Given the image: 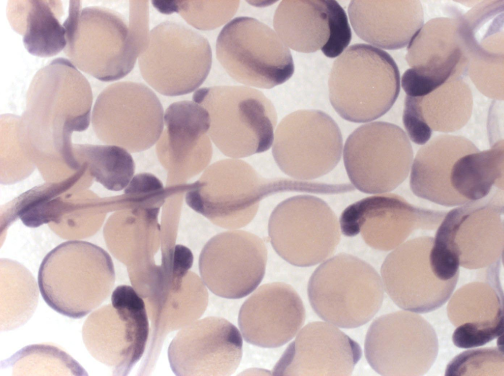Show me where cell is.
<instances>
[{
	"instance_id": "1",
	"label": "cell",
	"mask_w": 504,
	"mask_h": 376,
	"mask_svg": "<svg viewBox=\"0 0 504 376\" xmlns=\"http://www.w3.org/2000/svg\"><path fill=\"white\" fill-rule=\"evenodd\" d=\"M115 277L112 260L105 250L87 241L70 240L44 257L38 284L50 307L69 318H80L107 299Z\"/></svg>"
},
{
	"instance_id": "2",
	"label": "cell",
	"mask_w": 504,
	"mask_h": 376,
	"mask_svg": "<svg viewBox=\"0 0 504 376\" xmlns=\"http://www.w3.org/2000/svg\"><path fill=\"white\" fill-rule=\"evenodd\" d=\"M328 89L330 103L343 118L369 122L386 113L396 101L400 90L399 69L386 52L354 44L334 61Z\"/></svg>"
},
{
	"instance_id": "3",
	"label": "cell",
	"mask_w": 504,
	"mask_h": 376,
	"mask_svg": "<svg viewBox=\"0 0 504 376\" xmlns=\"http://www.w3.org/2000/svg\"><path fill=\"white\" fill-rule=\"evenodd\" d=\"M192 100L208 111V135L225 155L239 159L272 146L277 113L260 91L245 86L202 87L194 92Z\"/></svg>"
},
{
	"instance_id": "4",
	"label": "cell",
	"mask_w": 504,
	"mask_h": 376,
	"mask_svg": "<svg viewBox=\"0 0 504 376\" xmlns=\"http://www.w3.org/2000/svg\"><path fill=\"white\" fill-rule=\"evenodd\" d=\"M63 26L65 54L77 69L99 81L111 82L124 77L140 54L128 24L109 9L82 8L80 0H70Z\"/></svg>"
},
{
	"instance_id": "5",
	"label": "cell",
	"mask_w": 504,
	"mask_h": 376,
	"mask_svg": "<svg viewBox=\"0 0 504 376\" xmlns=\"http://www.w3.org/2000/svg\"><path fill=\"white\" fill-rule=\"evenodd\" d=\"M298 189L297 180L265 179L245 161L230 158L207 168L186 200L190 207L216 225L235 229L252 220L264 198Z\"/></svg>"
},
{
	"instance_id": "6",
	"label": "cell",
	"mask_w": 504,
	"mask_h": 376,
	"mask_svg": "<svg viewBox=\"0 0 504 376\" xmlns=\"http://www.w3.org/2000/svg\"><path fill=\"white\" fill-rule=\"evenodd\" d=\"M311 305L323 320L344 328L369 321L384 298L380 276L369 263L342 253L324 261L315 270L308 285Z\"/></svg>"
},
{
	"instance_id": "7",
	"label": "cell",
	"mask_w": 504,
	"mask_h": 376,
	"mask_svg": "<svg viewBox=\"0 0 504 376\" xmlns=\"http://www.w3.org/2000/svg\"><path fill=\"white\" fill-rule=\"evenodd\" d=\"M212 62L207 39L182 24L166 21L150 32L138 57L144 80L158 92L169 96L197 89L204 82Z\"/></svg>"
},
{
	"instance_id": "8",
	"label": "cell",
	"mask_w": 504,
	"mask_h": 376,
	"mask_svg": "<svg viewBox=\"0 0 504 376\" xmlns=\"http://www.w3.org/2000/svg\"><path fill=\"white\" fill-rule=\"evenodd\" d=\"M216 55L231 78L251 87L271 88L294 71L288 47L269 26L252 17L235 18L223 28Z\"/></svg>"
},
{
	"instance_id": "9",
	"label": "cell",
	"mask_w": 504,
	"mask_h": 376,
	"mask_svg": "<svg viewBox=\"0 0 504 376\" xmlns=\"http://www.w3.org/2000/svg\"><path fill=\"white\" fill-rule=\"evenodd\" d=\"M149 332L143 298L127 285L118 286L111 304L90 315L82 327L84 343L97 361L115 375L126 376L142 357Z\"/></svg>"
},
{
	"instance_id": "10",
	"label": "cell",
	"mask_w": 504,
	"mask_h": 376,
	"mask_svg": "<svg viewBox=\"0 0 504 376\" xmlns=\"http://www.w3.org/2000/svg\"><path fill=\"white\" fill-rule=\"evenodd\" d=\"M337 218L323 200L299 195L280 203L268 222V234L276 253L299 267L315 265L327 259L339 244Z\"/></svg>"
},
{
	"instance_id": "11",
	"label": "cell",
	"mask_w": 504,
	"mask_h": 376,
	"mask_svg": "<svg viewBox=\"0 0 504 376\" xmlns=\"http://www.w3.org/2000/svg\"><path fill=\"white\" fill-rule=\"evenodd\" d=\"M350 181L368 194L390 192L407 177L413 161L408 136L394 124L375 121L354 130L343 150Z\"/></svg>"
},
{
	"instance_id": "12",
	"label": "cell",
	"mask_w": 504,
	"mask_h": 376,
	"mask_svg": "<svg viewBox=\"0 0 504 376\" xmlns=\"http://www.w3.org/2000/svg\"><path fill=\"white\" fill-rule=\"evenodd\" d=\"M343 147L333 119L316 110H299L284 117L275 132L272 154L279 168L298 180H309L331 172Z\"/></svg>"
},
{
	"instance_id": "13",
	"label": "cell",
	"mask_w": 504,
	"mask_h": 376,
	"mask_svg": "<svg viewBox=\"0 0 504 376\" xmlns=\"http://www.w3.org/2000/svg\"><path fill=\"white\" fill-rule=\"evenodd\" d=\"M365 354L370 366L382 376H423L438 353L432 326L421 316L408 311L382 315L369 327Z\"/></svg>"
},
{
	"instance_id": "14",
	"label": "cell",
	"mask_w": 504,
	"mask_h": 376,
	"mask_svg": "<svg viewBox=\"0 0 504 376\" xmlns=\"http://www.w3.org/2000/svg\"><path fill=\"white\" fill-rule=\"evenodd\" d=\"M164 112L158 96L142 83L122 82L106 87L94 110L101 139L130 152L152 147L164 128Z\"/></svg>"
},
{
	"instance_id": "15",
	"label": "cell",
	"mask_w": 504,
	"mask_h": 376,
	"mask_svg": "<svg viewBox=\"0 0 504 376\" xmlns=\"http://www.w3.org/2000/svg\"><path fill=\"white\" fill-rule=\"evenodd\" d=\"M267 250L261 238L248 231L232 230L210 239L200 253L202 280L215 294L239 299L252 292L265 274Z\"/></svg>"
},
{
	"instance_id": "16",
	"label": "cell",
	"mask_w": 504,
	"mask_h": 376,
	"mask_svg": "<svg viewBox=\"0 0 504 376\" xmlns=\"http://www.w3.org/2000/svg\"><path fill=\"white\" fill-rule=\"evenodd\" d=\"M469 202L445 215L434 241L455 256L460 265L478 269L494 263L504 246L503 199Z\"/></svg>"
},
{
	"instance_id": "17",
	"label": "cell",
	"mask_w": 504,
	"mask_h": 376,
	"mask_svg": "<svg viewBox=\"0 0 504 376\" xmlns=\"http://www.w3.org/2000/svg\"><path fill=\"white\" fill-rule=\"evenodd\" d=\"M446 213L415 207L398 195L384 194L350 204L342 212L339 224L345 235L360 233L370 247L387 251L400 245L415 229L436 228Z\"/></svg>"
},
{
	"instance_id": "18",
	"label": "cell",
	"mask_w": 504,
	"mask_h": 376,
	"mask_svg": "<svg viewBox=\"0 0 504 376\" xmlns=\"http://www.w3.org/2000/svg\"><path fill=\"white\" fill-rule=\"evenodd\" d=\"M434 238L419 237L401 244L385 259L381 276L384 289L400 308L425 313L441 307L457 283L441 280L430 261Z\"/></svg>"
},
{
	"instance_id": "19",
	"label": "cell",
	"mask_w": 504,
	"mask_h": 376,
	"mask_svg": "<svg viewBox=\"0 0 504 376\" xmlns=\"http://www.w3.org/2000/svg\"><path fill=\"white\" fill-rule=\"evenodd\" d=\"M242 347L233 324L209 317L182 328L169 345L168 357L177 376H230L240 363Z\"/></svg>"
},
{
	"instance_id": "20",
	"label": "cell",
	"mask_w": 504,
	"mask_h": 376,
	"mask_svg": "<svg viewBox=\"0 0 504 376\" xmlns=\"http://www.w3.org/2000/svg\"><path fill=\"white\" fill-rule=\"evenodd\" d=\"M359 345L334 325L307 324L273 369L276 376H349L359 360Z\"/></svg>"
},
{
	"instance_id": "21",
	"label": "cell",
	"mask_w": 504,
	"mask_h": 376,
	"mask_svg": "<svg viewBox=\"0 0 504 376\" xmlns=\"http://www.w3.org/2000/svg\"><path fill=\"white\" fill-rule=\"evenodd\" d=\"M305 314L303 302L291 286L271 283L258 288L244 302L238 324L248 343L277 347L296 335L304 323Z\"/></svg>"
},
{
	"instance_id": "22",
	"label": "cell",
	"mask_w": 504,
	"mask_h": 376,
	"mask_svg": "<svg viewBox=\"0 0 504 376\" xmlns=\"http://www.w3.org/2000/svg\"><path fill=\"white\" fill-rule=\"evenodd\" d=\"M27 113L88 118L92 103L90 85L69 60L56 58L40 69L28 92Z\"/></svg>"
},
{
	"instance_id": "23",
	"label": "cell",
	"mask_w": 504,
	"mask_h": 376,
	"mask_svg": "<svg viewBox=\"0 0 504 376\" xmlns=\"http://www.w3.org/2000/svg\"><path fill=\"white\" fill-rule=\"evenodd\" d=\"M411 0H353L348 7L357 36L386 50L405 47L422 28L423 11L411 14Z\"/></svg>"
},
{
	"instance_id": "24",
	"label": "cell",
	"mask_w": 504,
	"mask_h": 376,
	"mask_svg": "<svg viewBox=\"0 0 504 376\" xmlns=\"http://www.w3.org/2000/svg\"><path fill=\"white\" fill-rule=\"evenodd\" d=\"M479 151L462 136L441 135L423 146L412 164L410 186L417 197L445 206L465 204L450 184L454 163L462 156Z\"/></svg>"
},
{
	"instance_id": "25",
	"label": "cell",
	"mask_w": 504,
	"mask_h": 376,
	"mask_svg": "<svg viewBox=\"0 0 504 376\" xmlns=\"http://www.w3.org/2000/svg\"><path fill=\"white\" fill-rule=\"evenodd\" d=\"M63 14L59 0H9L6 8L9 24L23 36L25 48L41 58L53 57L65 47L66 31L60 21Z\"/></svg>"
},
{
	"instance_id": "26",
	"label": "cell",
	"mask_w": 504,
	"mask_h": 376,
	"mask_svg": "<svg viewBox=\"0 0 504 376\" xmlns=\"http://www.w3.org/2000/svg\"><path fill=\"white\" fill-rule=\"evenodd\" d=\"M208 303L205 285L198 276L189 272L180 288L170 290L160 299L147 303L151 334L147 356L158 358L166 336L197 320Z\"/></svg>"
},
{
	"instance_id": "27",
	"label": "cell",
	"mask_w": 504,
	"mask_h": 376,
	"mask_svg": "<svg viewBox=\"0 0 504 376\" xmlns=\"http://www.w3.org/2000/svg\"><path fill=\"white\" fill-rule=\"evenodd\" d=\"M273 26L292 50L302 53L321 50L330 32L326 0H283L275 11Z\"/></svg>"
},
{
	"instance_id": "28",
	"label": "cell",
	"mask_w": 504,
	"mask_h": 376,
	"mask_svg": "<svg viewBox=\"0 0 504 376\" xmlns=\"http://www.w3.org/2000/svg\"><path fill=\"white\" fill-rule=\"evenodd\" d=\"M504 142L492 148L472 152L458 159L452 166L450 184L464 203L482 199L494 185L503 190Z\"/></svg>"
},
{
	"instance_id": "29",
	"label": "cell",
	"mask_w": 504,
	"mask_h": 376,
	"mask_svg": "<svg viewBox=\"0 0 504 376\" xmlns=\"http://www.w3.org/2000/svg\"><path fill=\"white\" fill-rule=\"evenodd\" d=\"M164 122L175 161H184L194 150L212 152L210 116L200 104L189 100L171 104L164 114Z\"/></svg>"
},
{
	"instance_id": "30",
	"label": "cell",
	"mask_w": 504,
	"mask_h": 376,
	"mask_svg": "<svg viewBox=\"0 0 504 376\" xmlns=\"http://www.w3.org/2000/svg\"><path fill=\"white\" fill-rule=\"evenodd\" d=\"M447 314L456 327L464 323L483 328H504L503 294L497 287L474 282L463 286L452 296Z\"/></svg>"
},
{
	"instance_id": "31",
	"label": "cell",
	"mask_w": 504,
	"mask_h": 376,
	"mask_svg": "<svg viewBox=\"0 0 504 376\" xmlns=\"http://www.w3.org/2000/svg\"><path fill=\"white\" fill-rule=\"evenodd\" d=\"M443 86L416 99L422 117L431 130L447 133L461 128L468 122L472 98L466 86L462 89Z\"/></svg>"
},
{
	"instance_id": "32",
	"label": "cell",
	"mask_w": 504,
	"mask_h": 376,
	"mask_svg": "<svg viewBox=\"0 0 504 376\" xmlns=\"http://www.w3.org/2000/svg\"><path fill=\"white\" fill-rule=\"evenodd\" d=\"M1 369L13 376H87L85 369L67 353L47 344L26 346L2 361Z\"/></svg>"
},
{
	"instance_id": "33",
	"label": "cell",
	"mask_w": 504,
	"mask_h": 376,
	"mask_svg": "<svg viewBox=\"0 0 504 376\" xmlns=\"http://www.w3.org/2000/svg\"><path fill=\"white\" fill-rule=\"evenodd\" d=\"M91 172L95 180L113 191L125 189L133 177L135 164L130 152L116 145L87 147Z\"/></svg>"
},
{
	"instance_id": "34",
	"label": "cell",
	"mask_w": 504,
	"mask_h": 376,
	"mask_svg": "<svg viewBox=\"0 0 504 376\" xmlns=\"http://www.w3.org/2000/svg\"><path fill=\"white\" fill-rule=\"evenodd\" d=\"M37 287L32 276L25 283H4L0 294L1 331L16 328L30 318L38 303Z\"/></svg>"
},
{
	"instance_id": "35",
	"label": "cell",
	"mask_w": 504,
	"mask_h": 376,
	"mask_svg": "<svg viewBox=\"0 0 504 376\" xmlns=\"http://www.w3.org/2000/svg\"><path fill=\"white\" fill-rule=\"evenodd\" d=\"M218 1H216V3H214V1L211 3V1L196 0L155 1L154 5L163 13L177 12L194 28L208 30L216 28L228 20L238 8V6L228 7L233 1L229 3L230 1H227V3L224 1L222 3L221 1L220 3H217Z\"/></svg>"
},
{
	"instance_id": "36",
	"label": "cell",
	"mask_w": 504,
	"mask_h": 376,
	"mask_svg": "<svg viewBox=\"0 0 504 376\" xmlns=\"http://www.w3.org/2000/svg\"><path fill=\"white\" fill-rule=\"evenodd\" d=\"M504 355L496 347L468 350L456 356L447 365L446 376H504Z\"/></svg>"
},
{
	"instance_id": "37",
	"label": "cell",
	"mask_w": 504,
	"mask_h": 376,
	"mask_svg": "<svg viewBox=\"0 0 504 376\" xmlns=\"http://www.w3.org/2000/svg\"><path fill=\"white\" fill-rule=\"evenodd\" d=\"M329 14V36L321 50L327 57L340 56L347 47L351 39V31L347 15L336 0H326Z\"/></svg>"
},
{
	"instance_id": "38",
	"label": "cell",
	"mask_w": 504,
	"mask_h": 376,
	"mask_svg": "<svg viewBox=\"0 0 504 376\" xmlns=\"http://www.w3.org/2000/svg\"><path fill=\"white\" fill-rule=\"evenodd\" d=\"M49 195L38 193L28 192L24 194L18 204L16 216L23 224L29 227H37L43 224L53 220L50 208Z\"/></svg>"
},
{
	"instance_id": "39",
	"label": "cell",
	"mask_w": 504,
	"mask_h": 376,
	"mask_svg": "<svg viewBox=\"0 0 504 376\" xmlns=\"http://www.w3.org/2000/svg\"><path fill=\"white\" fill-rule=\"evenodd\" d=\"M403 121L408 136L413 142L423 145L429 140L432 130L422 117L416 97L407 95Z\"/></svg>"
},
{
	"instance_id": "40",
	"label": "cell",
	"mask_w": 504,
	"mask_h": 376,
	"mask_svg": "<svg viewBox=\"0 0 504 376\" xmlns=\"http://www.w3.org/2000/svg\"><path fill=\"white\" fill-rule=\"evenodd\" d=\"M193 257L187 247L177 245L164 255L162 264L169 278L177 285H181L193 263Z\"/></svg>"
},
{
	"instance_id": "41",
	"label": "cell",
	"mask_w": 504,
	"mask_h": 376,
	"mask_svg": "<svg viewBox=\"0 0 504 376\" xmlns=\"http://www.w3.org/2000/svg\"><path fill=\"white\" fill-rule=\"evenodd\" d=\"M503 335L499 331L480 328L468 323L457 326L452 335V341L456 347L470 348L483 346Z\"/></svg>"
},
{
	"instance_id": "42",
	"label": "cell",
	"mask_w": 504,
	"mask_h": 376,
	"mask_svg": "<svg viewBox=\"0 0 504 376\" xmlns=\"http://www.w3.org/2000/svg\"><path fill=\"white\" fill-rule=\"evenodd\" d=\"M125 194L142 198L162 196L164 188L161 182L155 175L142 173L133 176L125 188Z\"/></svg>"
}]
</instances>
